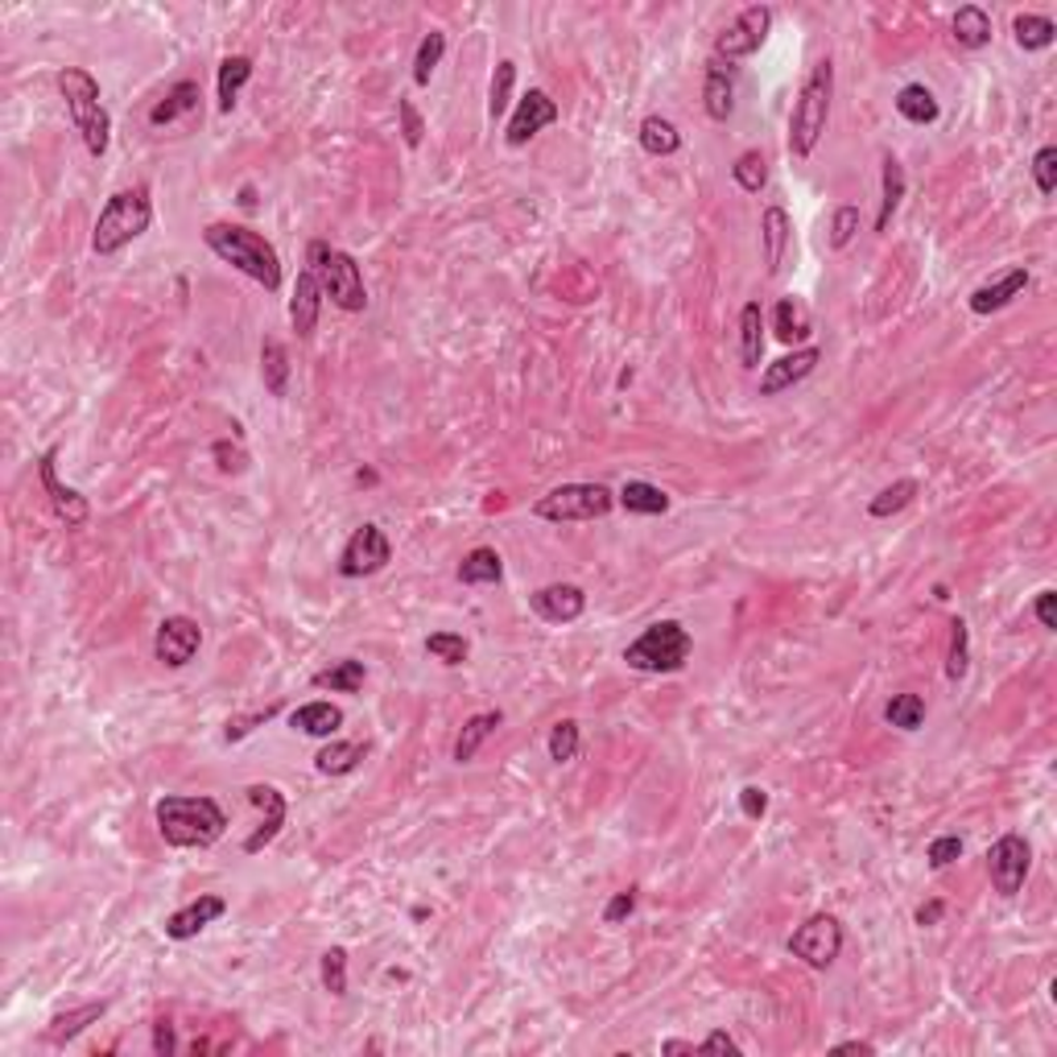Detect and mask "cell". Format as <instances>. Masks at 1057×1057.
<instances>
[{"instance_id":"obj_1","label":"cell","mask_w":1057,"mask_h":1057,"mask_svg":"<svg viewBox=\"0 0 1057 1057\" xmlns=\"http://www.w3.org/2000/svg\"><path fill=\"white\" fill-rule=\"evenodd\" d=\"M153 818H158V834L166 839V847H215L228 830V814L219 809L215 797L169 793L153 806Z\"/></svg>"},{"instance_id":"obj_2","label":"cell","mask_w":1057,"mask_h":1057,"mask_svg":"<svg viewBox=\"0 0 1057 1057\" xmlns=\"http://www.w3.org/2000/svg\"><path fill=\"white\" fill-rule=\"evenodd\" d=\"M203 244L219 261H228L231 269L252 277L256 286H265L269 293L281 290V256L261 231L244 228V224H207L203 228Z\"/></svg>"},{"instance_id":"obj_3","label":"cell","mask_w":1057,"mask_h":1057,"mask_svg":"<svg viewBox=\"0 0 1057 1057\" xmlns=\"http://www.w3.org/2000/svg\"><path fill=\"white\" fill-rule=\"evenodd\" d=\"M830 100H834V63L818 59L809 66L806 84H802L793 112H789V153L793 158H809L818 149L830 121Z\"/></svg>"},{"instance_id":"obj_4","label":"cell","mask_w":1057,"mask_h":1057,"mask_svg":"<svg viewBox=\"0 0 1057 1057\" xmlns=\"http://www.w3.org/2000/svg\"><path fill=\"white\" fill-rule=\"evenodd\" d=\"M59 91L66 100V112L79 128L84 146L91 158H104L108 146H112V116H108L104 100H100V84L96 75H87L79 66H63L59 71Z\"/></svg>"},{"instance_id":"obj_5","label":"cell","mask_w":1057,"mask_h":1057,"mask_svg":"<svg viewBox=\"0 0 1057 1057\" xmlns=\"http://www.w3.org/2000/svg\"><path fill=\"white\" fill-rule=\"evenodd\" d=\"M153 224V203H149L146 187H128L116 190L104 203L96 231H91V249L96 256H116L121 249H128L137 236H146Z\"/></svg>"},{"instance_id":"obj_6","label":"cell","mask_w":1057,"mask_h":1057,"mask_svg":"<svg viewBox=\"0 0 1057 1057\" xmlns=\"http://www.w3.org/2000/svg\"><path fill=\"white\" fill-rule=\"evenodd\" d=\"M306 269L318 277L323 298H331L339 311L360 314L368 306V290H364V273L355 265V256H348L343 249H335L327 240H311L306 249Z\"/></svg>"},{"instance_id":"obj_7","label":"cell","mask_w":1057,"mask_h":1057,"mask_svg":"<svg viewBox=\"0 0 1057 1057\" xmlns=\"http://www.w3.org/2000/svg\"><path fill=\"white\" fill-rule=\"evenodd\" d=\"M694 637L685 632L678 620H657L649 624L637 641L624 649V662L641 674H678L690 662Z\"/></svg>"},{"instance_id":"obj_8","label":"cell","mask_w":1057,"mask_h":1057,"mask_svg":"<svg viewBox=\"0 0 1057 1057\" xmlns=\"http://www.w3.org/2000/svg\"><path fill=\"white\" fill-rule=\"evenodd\" d=\"M616 508V492L603 483H562L554 492L533 504V517L554 520V525H579V520H600Z\"/></svg>"},{"instance_id":"obj_9","label":"cell","mask_w":1057,"mask_h":1057,"mask_svg":"<svg viewBox=\"0 0 1057 1057\" xmlns=\"http://www.w3.org/2000/svg\"><path fill=\"white\" fill-rule=\"evenodd\" d=\"M839 951H843V926H839L834 913H814L789 938V954L802 958L814 971H827L830 962L839 958Z\"/></svg>"},{"instance_id":"obj_10","label":"cell","mask_w":1057,"mask_h":1057,"mask_svg":"<svg viewBox=\"0 0 1057 1057\" xmlns=\"http://www.w3.org/2000/svg\"><path fill=\"white\" fill-rule=\"evenodd\" d=\"M772 22H777L772 4H747V9H740V17L727 25L719 38H715V59H723V63L752 59V54L768 42V29H772Z\"/></svg>"},{"instance_id":"obj_11","label":"cell","mask_w":1057,"mask_h":1057,"mask_svg":"<svg viewBox=\"0 0 1057 1057\" xmlns=\"http://www.w3.org/2000/svg\"><path fill=\"white\" fill-rule=\"evenodd\" d=\"M389 558H393V545L385 538V529L380 525H360L348 538V545H343V554H339V575L343 579H368L376 570H385Z\"/></svg>"},{"instance_id":"obj_12","label":"cell","mask_w":1057,"mask_h":1057,"mask_svg":"<svg viewBox=\"0 0 1057 1057\" xmlns=\"http://www.w3.org/2000/svg\"><path fill=\"white\" fill-rule=\"evenodd\" d=\"M1029 864H1033V851L1020 834H1004L995 839L992 851H987V871H992V884L999 896H1016L1024 889V876H1029Z\"/></svg>"},{"instance_id":"obj_13","label":"cell","mask_w":1057,"mask_h":1057,"mask_svg":"<svg viewBox=\"0 0 1057 1057\" xmlns=\"http://www.w3.org/2000/svg\"><path fill=\"white\" fill-rule=\"evenodd\" d=\"M199 644H203V628L190 616H166L158 624V637H153V657L166 669H183V665L194 662Z\"/></svg>"},{"instance_id":"obj_14","label":"cell","mask_w":1057,"mask_h":1057,"mask_svg":"<svg viewBox=\"0 0 1057 1057\" xmlns=\"http://www.w3.org/2000/svg\"><path fill=\"white\" fill-rule=\"evenodd\" d=\"M244 797L261 809V827L244 839V855H261V851L269 847L273 839L281 834V827H286V818H290V802H286V793H281L277 785H261V781L244 789Z\"/></svg>"},{"instance_id":"obj_15","label":"cell","mask_w":1057,"mask_h":1057,"mask_svg":"<svg viewBox=\"0 0 1057 1057\" xmlns=\"http://www.w3.org/2000/svg\"><path fill=\"white\" fill-rule=\"evenodd\" d=\"M554 121H558V104H554L541 87H529V91L517 100V112H513L508 128H504V141H508L513 149L529 146L541 128H550Z\"/></svg>"},{"instance_id":"obj_16","label":"cell","mask_w":1057,"mask_h":1057,"mask_svg":"<svg viewBox=\"0 0 1057 1057\" xmlns=\"http://www.w3.org/2000/svg\"><path fill=\"white\" fill-rule=\"evenodd\" d=\"M59 446H50L42 458H38V476H42V488L46 496H50V504H54V513H59V520H66L71 529H79V525H87V517H91V508H87V496H79L75 488H66L63 479H59Z\"/></svg>"},{"instance_id":"obj_17","label":"cell","mask_w":1057,"mask_h":1057,"mask_svg":"<svg viewBox=\"0 0 1057 1057\" xmlns=\"http://www.w3.org/2000/svg\"><path fill=\"white\" fill-rule=\"evenodd\" d=\"M529 607L550 624H575L587 612V591L575 582H550L529 595Z\"/></svg>"},{"instance_id":"obj_18","label":"cell","mask_w":1057,"mask_h":1057,"mask_svg":"<svg viewBox=\"0 0 1057 1057\" xmlns=\"http://www.w3.org/2000/svg\"><path fill=\"white\" fill-rule=\"evenodd\" d=\"M224 913H228V901L215 896V892H203L199 901H190V905H183L178 913H169L166 938H174V942H190V938H199V933L207 930L211 921H219Z\"/></svg>"},{"instance_id":"obj_19","label":"cell","mask_w":1057,"mask_h":1057,"mask_svg":"<svg viewBox=\"0 0 1057 1057\" xmlns=\"http://www.w3.org/2000/svg\"><path fill=\"white\" fill-rule=\"evenodd\" d=\"M818 360H822L818 348H797L793 355H781V360L768 364L765 376H760V397H777V393H785V389H793V385H802V380L818 368Z\"/></svg>"},{"instance_id":"obj_20","label":"cell","mask_w":1057,"mask_h":1057,"mask_svg":"<svg viewBox=\"0 0 1057 1057\" xmlns=\"http://www.w3.org/2000/svg\"><path fill=\"white\" fill-rule=\"evenodd\" d=\"M1024 290H1029V269H1024V265H1012V269L999 273L995 281H983V286L967 298V306H971V314H995V311H1004L1012 298H1020Z\"/></svg>"},{"instance_id":"obj_21","label":"cell","mask_w":1057,"mask_h":1057,"mask_svg":"<svg viewBox=\"0 0 1057 1057\" xmlns=\"http://www.w3.org/2000/svg\"><path fill=\"white\" fill-rule=\"evenodd\" d=\"M703 108L710 121H727L731 108H735V71H731V63L715 59V54H710L703 75Z\"/></svg>"},{"instance_id":"obj_22","label":"cell","mask_w":1057,"mask_h":1057,"mask_svg":"<svg viewBox=\"0 0 1057 1057\" xmlns=\"http://www.w3.org/2000/svg\"><path fill=\"white\" fill-rule=\"evenodd\" d=\"M318 306H323V286H318V277L311 269H302L298 281H293V298H290V323L293 331H298V339H311L314 335V327H318Z\"/></svg>"},{"instance_id":"obj_23","label":"cell","mask_w":1057,"mask_h":1057,"mask_svg":"<svg viewBox=\"0 0 1057 1057\" xmlns=\"http://www.w3.org/2000/svg\"><path fill=\"white\" fill-rule=\"evenodd\" d=\"M789 236H793L789 211L777 207V203H772V207H765V215H760V249H765V273H768V277H777V273H781V265H785Z\"/></svg>"},{"instance_id":"obj_24","label":"cell","mask_w":1057,"mask_h":1057,"mask_svg":"<svg viewBox=\"0 0 1057 1057\" xmlns=\"http://www.w3.org/2000/svg\"><path fill=\"white\" fill-rule=\"evenodd\" d=\"M901 199H905V166L884 149L880 153V211H876V231H889Z\"/></svg>"},{"instance_id":"obj_25","label":"cell","mask_w":1057,"mask_h":1057,"mask_svg":"<svg viewBox=\"0 0 1057 1057\" xmlns=\"http://www.w3.org/2000/svg\"><path fill=\"white\" fill-rule=\"evenodd\" d=\"M290 727L293 731H302V735H314V740H331L335 731L343 727V710L335 703H302L298 710L290 715Z\"/></svg>"},{"instance_id":"obj_26","label":"cell","mask_w":1057,"mask_h":1057,"mask_svg":"<svg viewBox=\"0 0 1057 1057\" xmlns=\"http://www.w3.org/2000/svg\"><path fill=\"white\" fill-rule=\"evenodd\" d=\"M616 500H620L624 513H632V517H662V513H669V496L649 479H628L616 492Z\"/></svg>"},{"instance_id":"obj_27","label":"cell","mask_w":1057,"mask_h":1057,"mask_svg":"<svg viewBox=\"0 0 1057 1057\" xmlns=\"http://www.w3.org/2000/svg\"><path fill=\"white\" fill-rule=\"evenodd\" d=\"M364 756H368L364 740H331V744L314 756V768L323 777H348V772H355V768L364 765Z\"/></svg>"},{"instance_id":"obj_28","label":"cell","mask_w":1057,"mask_h":1057,"mask_svg":"<svg viewBox=\"0 0 1057 1057\" xmlns=\"http://www.w3.org/2000/svg\"><path fill=\"white\" fill-rule=\"evenodd\" d=\"M504 579V562L492 545H476L471 554H463L458 562V582L463 587H496Z\"/></svg>"},{"instance_id":"obj_29","label":"cell","mask_w":1057,"mask_h":1057,"mask_svg":"<svg viewBox=\"0 0 1057 1057\" xmlns=\"http://www.w3.org/2000/svg\"><path fill=\"white\" fill-rule=\"evenodd\" d=\"M104 1012H108V999H91V1004H79L71 1012H59L50 1020V1029H46V1041L50 1045H66V1041H75V1036L84 1033L87 1024H96Z\"/></svg>"},{"instance_id":"obj_30","label":"cell","mask_w":1057,"mask_h":1057,"mask_svg":"<svg viewBox=\"0 0 1057 1057\" xmlns=\"http://www.w3.org/2000/svg\"><path fill=\"white\" fill-rule=\"evenodd\" d=\"M199 100H203V96H199V84H190V79H183V84H174V87H169V91H166V96L158 100V104L149 108V125H153V128L174 125L178 116H187V112H194V108H199Z\"/></svg>"},{"instance_id":"obj_31","label":"cell","mask_w":1057,"mask_h":1057,"mask_svg":"<svg viewBox=\"0 0 1057 1057\" xmlns=\"http://www.w3.org/2000/svg\"><path fill=\"white\" fill-rule=\"evenodd\" d=\"M252 79V59L249 54H228L219 63V79H215V91H219V112L228 116L231 108L240 104V91Z\"/></svg>"},{"instance_id":"obj_32","label":"cell","mask_w":1057,"mask_h":1057,"mask_svg":"<svg viewBox=\"0 0 1057 1057\" xmlns=\"http://www.w3.org/2000/svg\"><path fill=\"white\" fill-rule=\"evenodd\" d=\"M951 29H954V42L962 46V50H983V46L992 42V17L979 4H962L954 13Z\"/></svg>"},{"instance_id":"obj_33","label":"cell","mask_w":1057,"mask_h":1057,"mask_svg":"<svg viewBox=\"0 0 1057 1057\" xmlns=\"http://www.w3.org/2000/svg\"><path fill=\"white\" fill-rule=\"evenodd\" d=\"M500 723H504V715H500V710H479V715H471V719L463 723V731H458V740H455V760H458V765H471V760H476V752L483 747V740H488Z\"/></svg>"},{"instance_id":"obj_34","label":"cell","mask_w":1057,"mask_h":1057,"mask_svg":"<svg viewBox=\"0 0 1057 1057\" xmlns=\"http://www.w3.org/2000/svg\"><path fill=\"white\" fill-rule=\"evenodd\" d=\"M760 355H765V311L760 302H747L740 311V360L744 368H760Z\"/></svg>"},{"instance_id":"obj_35","label":"cell","mask_w":1057,"mask_h":1057,"mask_svg":"<svg viewBox=\"0 0 1057 1057\" xmlns=\"http://www.w3.org/2000/svg\"><path fill=\"white\" fill-rule=\"evenodd\" d=\"M261 380L273 397L290 393V352L281 339H265L261 343Z\"/></svg>"},{"instance_id":"obj_36","label":"cell","mask_w":1057,"mask_h":1057,"mask_svg":"<svg viewBox=\"0 0 1057 1057\" xmlns=\"http://www.w3.org/2000/svg\"><path fill=\"white\" fill-rule=\"evenodd\" d=\"M896 112L909 121V125H933L942 116V108L933 100V91L926 84H905L896 91Z\"/></svg>"},{"instance_id":"obj_37","label":"cell","mask_w":1057,"mask_h":1057,"mask_svg":"<svg viewBox=\"0 0 1057 1057\" xmlns=\"http://www.w3.org/2000/svg\"><path fill=\"white\" fill-rule=\"evenodd\" d=\"M364 678H368L364 662L343 657V662H335L331 669H318L311 682L318 685V690H335V694H360V690H364Z\"/></svg>"},{"instance_id":"obj_38","label":"cell","mask_w":1057,"mask_h":1057,"mask_svg":"<svg viewBox=\"0 0 1057 1057\" xmlns=\"http://www.w3.org/2000/svg\"><path fill=\"white\" fill-rule=\"evenodd\" d=\"M772 331L781 343H802L809 339V311L802 306V298H781L772 311Z\"/></svg>"},{"instance_id":"obj_39","label":"cell","mask_w":1057,"mask_h":1057,"mask_svg":"<svg viewBox=\"0 0 1057 1057\" xmlns=\"http://www.w3.org/2000/svg\"><path fill=\"white\" fill-rule=\"evenodd\" d=\"M637 137H641L644 153H653V158H669V153L682 149V133H678L674 121H665V116H644Z\"/></svg>"},{"instance_id":"obj_40","label":"cell","mask_w":1057,"mask_h":1057,"mask_svg":"<svg viewBox=\"0 0 1057 1057\" xmlns=\"http://www.w3.org/2000/svg\"><path fill=\"white\" fill-rule=\"evenodd\" d=\"M1012 38L1020 50H1049V46L1057 42V25L1049 22V17H1041V13H1020L1012 22Z\"/></svg>"},{"instance_id":"obj_41","label":"cell","mask_w":1057,"mask_h":1057,"mask_svg":"<svg viewBox=\"0 0 1057 1057\" xmlns=\"http://www.w3.org/2000/svg\"><path fill=\"white\" fill-rule=\"evenodd\" d=\"M917 479H896V483H889L880 496H871V504H868V517L871 520H889V517H896V513H905L909 508L913 500H917Z\"/></svg>"},{"instance_id":"obj_42","label":"cell","mask_w":1057,"mask_h":1057,"mask_svg":"<svg viewBox=\"0 0 1057 1057\" xmlns=\"http://www.w3.org/2000/svg\"><path fill=\"white\" fill-rule=\"evenodd\" d=\"M442 54H446V34L430 29V34L421 38V46H417V54H414V87H430L438 63H442Z\"/></svg>"},{"instance_id":"obj_43","label":"cell","mask_w":1057,"mask_h":1057,"mask_svg":"<svg viewBox=\"0 0 1057 1057\" xmlns=\"http://www.w3.org/2000/svg\"><path fill=\"white\" fill-rule=\"evenodd\" d=\"M513 84H517V63H496V75H492V91H488V121L496 125L504 121V112L513 104Z\"/></svg>"},{"instance_id":"obj_44","label":"cell","mask_w":1057,"mask_h":1057,"mask_svg":"<svg viewBox=\"0 0 1057 1057\" xmlns=\"http://www.w3.org/2000/svg\"><path fill=\"white\" fill-rule=\"evenodd\" d=\"M731 178H735V187L747 190V194H760L768 183V162L760 149H747V153H740L735 158V166H731Z\"/></svg>"},{"instance_id":"obj_45","label":"cell","mask_w":1057,"mask_h":1057,"mask_svg":"<svg viewBox=\"0 0 1057 1057\" xmlns=\"http://www.w3.org/2000/svg\"><path fill=\"white\" fill-rule=\"evenodd\" d=\"M884 719L901 731H917L926 723V699L921 694H892L889 706H884Z\"/></svg>"},{"instance_id":"obj_46","label":"cell","mask_w":1057,"mask_h":1057,"mask_svg":"<svg viewBox=\"0 0 1057 1057\" xmlns=\"http://www.w3.org/2000/svg\"><path fill=\"white\" fill-rule=\"evenodd\" d=\"M426 653L435 662L446 665V669H458V665H467V657H471V644H467V637H458V632H435V637H426Z\"/></svg>"},{"instance_id":"obj_47","label":"cell","mask_w":1057,"mask_h":1057,"mask_svg":"<svg viewBox=\"0 0 1057 1057\" xmlns=\"http://www.w3.org/2000/svg\"><path fill=\"white\" fill-rule=\"evenodd\" d=\"M971 669V628L962 620L951 624V657H946V678L951 682H962Z\"/></svg>"},{"instance_id":"obj_48","label":"cell","mask_w":1057,"mask_h":1057,"mask_svg":"<svg viewBox=\"0 0 1057 1057\" xmlns=\"http://www.w3.org/2000/svg\"><path fill=\"white\" fill-rule=\"evenodd\" d=\"M318 974H323V987H327L335 999H343V995H348V951H343V946L323 951V958H318Z\"/></svg>"},{"instance_id":"obj_49","label":"cell","mask_w":1057,"mask_h":1057,"mask_svg":"<svg viewBox=\"0 0 1057 1057\" xmlns=\"http://www.w3.org/2000/svg\"><path fill=\"white\" fill-rule=\"evenodd\" d=\"M579 744L582 740H579V723H575V719H558V723L550 727V744L545 747H550V760H554V765H570V760L579 756Z\"/></svg>"},{"instance_id":"obj_50","label":"cell","mask_w":1057,"mask_h":1057,"mask_svg":"<svg viewBox=\"0 0 1057 1057\" xmlns=\"http://www.w3.org/2000/svg\"><path fill=\"white\" fill-rule=\"evenodd\" d=\"M855 231H859V207H851V203L834 207V215H830V249H847L855 240Z\"/></svg>"},{"instance_id":"obj_51","label":"cell","mask_w":1057,"mask_h":1057,"mask_svg":"<svg viewBox=\"0 0 1057 1057\" xmlns=\"http://www.w3.org/2000/svg\"><path fill=\"white\" fill-rule=\"evenodd\" d=\"M1033 183H1036V190L1049 199L1057 190V149L1054 146H1045V149H1036V158H1033Z\"/></svg>"},{"instance_id":"obj_52","label":"cell","mask_w":1057,"mask_h":1057,"mask_svg":"<svg viewBox=\"0 0 1057 1057\" xmlns=\"http://www.w3.org/2000/svg\"><path fill=\"white\" fill-rule=\"evenodd\" d=\"M397 116H401V137H405V146L417 149L421 146V137H426V121H421V112H417L414 100H397Z\"/></svg>"},{"instance_id":"obj_53","label":"cell","mask_w":1057,"mask_h":1057,"mask_svg":"<svg viewBox=\"0 0 1057 1057\" xmlns=\"http://www.w3.org/2000/svg\"><path fill=\"white\" fill-rule=\"evenodd\" d=\"M277 706H281V703H269L265 710H252V715H240V719H228V727H224V740H228V744H236V740L252 735L256 727L269 723L273 715H277Z\"/></svg>"},{"instance_id":"obj_54","label":"cell","mask_w":1057,"mask_h":1057,"mask_svg":"<svg viewBox=\"0 0 1057 1057\" xmlns=\"http://www.w3.org/2000/svg\"><path fill=\"white\" fill-rule=\"evenodd\" d=\"M958 855H962V839H958V834H938V839L930 843V851H926V859H930L933 871L951 868Z\"/></svg>"},{"instance_id":"obj_55","label":"cell","mask_w":1057,"mask_h":1057,"mask_svg":"<svg viewBox=\"0 0 1057 1057\" xmlns=\"http://www.w3.org/2000/svg\"><path fill=\"white\" fill-rule=\"evenodd\" d=\"M211 455H215V463H219V471H228V476H240V471L249 467V455H244L240 446H231L228 438H219V442L211 446Z\"/></svg>"},{"instance_id":"obj_56","label":"cell","mask_w":1057,"mask_h":1057,"mask_svg":"<svg viewBox=\"0 0 1057 1057\" xmlns=\"http://www.w3.org/2000/svg\"><path fill=\"white\" fill-rule=\"evenodd\" d=\"M632 909H637V889H624V892H616V896L607 901L603 921H607V926H620V921H628V917H632Z\"/></svg>"},{"instance_id":"obj_57","label":"cell","mask_w":1057,"mask_h":1057,"mask_svg":"<svg viewBox=\"0 0 1057 1057\" xmlns=\"http://www.w3.org/2000/svg\"><path fill=\"white\" fill-rule=\"evenodd\" d=\"M740 809H744V818L760 822V818L768 814V793L760 785H744L740 789Z\"/></svg>"},{"instance_id":"obj_58","label":"cell","mask_w":1057,"mask_h":1057,"mask_svg":"<svg viewBox=\"0 0 1057 1057\" xmlns=\"http://www.w3.org/2000/svg\"><path fill=\"white\" fill-rule=\"evenodd\" d=\"M1033 616H1036V624H1041V628H1049V632H1054V628H1057V591H1049V587H1045V591L1036 595Z\"/></svg>"},{"instance_id":"obj_59","label":"cell","mask_w":1057,"mask_h":1057,"mask_svg":"<svg viewBox=\"0 0 1057 1057\" xmlns=\"http://www.w3.org/2000/svg\"><path fill=\"white\" fill-rule=\"evenodd\" d=\"M174 1049H178V1041H174V1024H169V1020H158V1024H153V1054L169 1057Z\"/></svg>"},{"instance_id":"obj_60","label":"cell","mask_w":1057,"mask_h":1057,"mask_svg":"<svg viewBox=\"0 0 1057 1057\" xmlns=\"http://www.w3.org/2000/svg\"><path fill=\"white\" fill-rule=\"evenodd\" d=\"M699 1054H740V1045H735V1036L710 1033L706 1041H699Z\"/></svg>"},{"instance_id":"obj_61","label":"cell","mask_w":1057,"mask_h":1057,"mask_svg":"<svg viewBox=\"0 0 1057 1057\" xmlns=\"http://www.w3.org/2000/svg\"><path fill=\"white\" fill-rule=\"evenodd\" d=\"M942 913H946V905H942V901H926V905L917 909V926H938V921H942Z\"/></svg>"},{"instance_id":"obj_62","label":"cell","mask_w":1057,"mask_h":1057,"mask_svg":"<svg viewBox=\"0 0 1057 1057\" xmlns=\"http://www.w3.org/2000/svg\"><path fill=\"white\" fill-rule=\"evenodd\" d=\"M834 1054H876V1045L871 1041H843V1045H834Z\"/></svg>"},{"instance_id":"obj_63","label":"cell","mask_w":1057,"mask_h":1057,"mask_svg":"<svg viewBox=\"0 0 1057 1057\" xmlns=\"http://www.w3.org/2000/svg\"><path fill=\"white\" fill-rule=\"evenodd\" d=\"M662 1054H699L694 1041H662Z\"/></svg>"}]
</instances>
